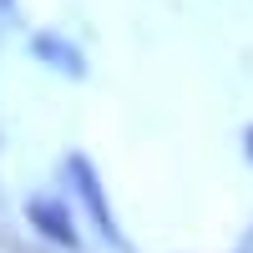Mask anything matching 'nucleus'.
<instances>
[{"instance_id": "obj_1", "label": "nucleus", "mask_w": 253, "mask_h": 253, "mask_svg": "<svg viewBox=\"0 0 253 253\" xmlns=\"http://www.w3.org/2000/svg\"><path fill=\"white\" fill-rule=\"evenodd\" d=\"M66 177H71V193L81 198V208L91 213V223H96V233L107 238L112 248H126V238H122V228H117V218H112V208H107V193H101V177H96V167L86 162V157H66Z\"/></svg>"}, {"instance_id": "obj_2", "label": "nucleus", "mask_w": 253, "mask_h": 253, "mask_svg": "<svg viewBox=\"0 0 253 253\" xmlns=\"http://www.w3.org/2000/svg\"><path fill=\"white\" fill-rule=\"evenodd\" d=\"M26 218H31L36 233L51 238L56 248H76V243H81V238H76V223H71V208L61 203V198H51V193L26 198Z\"/></svg>"}, {"instance_id": "obj_3", "label": "nucleus", "mask_w": 253, "mask_h": 253, "mask_svg": "<svg viewBox=\"0 0 253 253\" xmlns=\"http://www.w3.org/2000/svg\"><path fill=\"white\" fill-rule=\"evenodd\" d=\"M31 51L46 61L51 71H61V76H86V56H81V46H71V41L56 36V31H36L31 36Z\"/></svg>"}, {"instance_id": "obj_4", "label": "nucleus", "mask_w": 253, "mask_h": 253, "mask_svg": "<svg viewBox=\"0 0 253 253\" xmlns=\"http://www.w3.org/2000/svg\"><path fill=\"white\" fill-rule=\"evenodd\" d=\"M15 10V0H0V15H10Z\"/></svg>"}, {"instance_id": "obj_5", "label": "nucleus", "mask_w": 253, "mask_h": 253, "mask_svg": "<svg viewBox=\"0 0 253 253\" xmlns=\"http://www.w3.org/2000/svg\"><path fill=\"white\" fill-rule=\"evenodd\" d=\"M248 152H253V132H248Z\"/></svg>"}]
</instances>
